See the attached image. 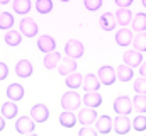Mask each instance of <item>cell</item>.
Returning <instances> with one entry per match:
<instances>
[{"instance_id":"1","label":"cell","mask_w":146,"mask_h":136,"mask_svg":"<svg viewBox=\"0 0 146 136\" xmlns=\"http://www.w3.org/2000/svg\"><path fill=\"white\" fill-rule=\"evenodd\" d=\"M80 105H82V97H80L73 89H70V92L63 94V97H61V107H63L65 111L80 109Z\"/></svg>"},{"instance_id":"2","label":"cell","mask_w":146,"mask_h":136,"mask_svg":"<svg viewBox=\"0 0 146 136\" xmlns=\"http://www.w3.org/2000/svg\"><path fill=\"white\" fill-rule=\"evenodd\" d=\"M112 107H114V111H115L117 114H124V116H129L131 111H134L133 101H131L127 95H119V97L114 101Z\"/></svg>"},{"instance_id":"3","label":"cell","mask_w":146,"mask_h":136,"mask_svg":"<svg viewBox=\"0 0 146 136\" xmlns=\"http://www.w3.org/2000/svg\"><path fill=\"white\" fill-rule=\"evenodd\" d=\"M34 128H36V121L33 117L21 116L15 121V131L21 135H31V133H34Z\"/></svg>"},{"instance_id":"4","label":"cell","mask_w":146,"mask_h":136,"mask_svg":"<svg viewBox=\"0 0 146 136\" xmlns=\"http://www.w3.org/2000/svg\"><path fill=\"white\" fill-rule=\"evenodd\" d=\"M112 128L117 135H127L133 128V121H129V117L124 114H117V117L112 121Z\"/></svg>"},{"instance_id":"5","label":"cell","mask_w":146,"mask_h":136,"mask_svg":"<svg viewBox=\"0 0 146 136\" xmlns=\"http://www.w3.org/2000/svg\"><path fill=\"white\" fill-rule=\"evenodd\" d=\"M65 55L66 56H72L75 60L82 58L83 56V44L80 41H76V39H70L66 43V46H65Z\"/></svg>"},{"instance_id":"6","label":"cell","mask_w":146,"mask_h":136,"mask_svg":"<svg viewBox=\"0 0 146 136\" xmlns=\"http://www.w3.org/2000/svg\"><path fill=\"white\" fill-rule=\"evenodd\" d=\"M19 29H21L22 36L33 37V36L37 34V24L33 17H24V19L21 21V24H19Z\"/></svg>"},{"instance_id":"7","label":"cell","mask_w":146,"mask_h":136,"mask_svg":"<svg viewBox=\"0 0 146 136\" xmlns=\"http://www.w3.org/2000/svg\"><path fill=\"white\" fill-rule=\"evenodd\" d=\"M97 77H99L100 83H104V85H112V83L117 80V75H115V71H114V68L109 67V65L99 68V75H97Z\"/></svg>"},{"instance_id":"8","label":"cell","mask_w":146,"mask_h":136,"mask_svg":"<svg viewBox=\"0 0 146 136\" xmlns=\"http://www.w3.org/2000/svg\"><path fill=\"white\" fill-rule=\"evenodd\" d=\"M114 15H115V22H117L119 26H122V27H126V26L131 24V21H133V12L129 10V7H119V9L114 12Z\"/></svg>"},{"instance_id":"9","label":"cell","mask_w":146,"mask_h":136,"mask_svg":"<svg viewBox=\"0 0 146 136\" xmlns=\"http://www.w3.org/2000/svg\"><path fill=\"white\" fill-rule=\"evenodd\" d=\"M124 63L129 65L131 68L139 67V65L143 63V55H141V51H138V49H127V51L124 53Z\"/></svg>"},{"instance_id":"10","label":"cell","mask_w":146,"mask_h":136,"mask_svg":"<svg viewBox=\"0 0 146 136\" xmlns=\"http://www.w3.org/2000/svg\"><path fill=\"white\" fill-rule=\"evenodd\" d=\"M31 117L36 123H44L49 117V109L44 104H36V105L31 107Z\"/></svg>"},{"instance_id":"11","label":"cell","mask_w":146,"mask_h":136,"mask_svg":"<svg viewBox=\"0 0 146 136\" xmlns=\"http://www.w3.org/2000/svg\"><path fill=\"white\" fill-rule=\"evenodd\" d=\"M83 126L85 124H94L95 123V119H97V112H95V109L94 107H87L85 105V109H80V112H78V117H76Z\"/></svg>"},{"instance_id":"12","label":"cell","mask_w":146,"mask_h":136,"mask_svg":"<svg viewBox=\"0 0 146 136\" xmlns=\"http://www.w3.org/2000/svg\"><path fill=\"white\" fill-rule=\"evenodd\" d=\"M56 68H58L60 75H70L72 71L76 70V60L72 58V56H65V58L60 60V63H58Z\"/></svg>"},{"instance_id":"13","label":"cell","mask_w":146,"mask_h":136,"mask_svg":"<svg viewBox=\"0 0 146 136\" xmlns=\"http://www.w3.org/2000/svg\"><path fill=\"white\" fill-rule=\"evenodd\" d=\"M82 87H83V90H85V92H95V90H99V87H100V80H99V77H97V75L88 73V75H85V77H83Z\"/></svg>"},{"instance_id":"14","label":"cell","mask_w":146,"mask_h":136,"mask_svg":"<svg viewBox=\"0 0 146 136\" xmlns=\"http://www.w3.org/2000/svg\"><path fill=\"white\" fill-rule=\"evenodd\" d=\"M37 48L46 55V53H51V51H54V48H56V41L51 37V36H48V34H44V36H39V39H37Z\"/></svg>"},{"instance_id":"15","label":"cell","mask_w":146,"mask_h":136,"mask_svg":"<svg viewBox=\"0 0 146 136\" xmlns=\"http://www.w3.org/2000/svg\"><path fill=\"white\" fill-rule=\"evenodd\" d=\"M15 73L21 78H29L33 75V63L29 60H19L15 65Z\"/></svg>"},{"instance_id":"16","label":"cell","mask_w":146,"mask_h":136,"mask_svg":"<svg viewBox=\"0 0 146 136\" xmlns=\"http://www.w3.org/2000/svg\"><path fill=\"white\" fill-rule=\"evenodd\" d=\"M133 37H134L133 31H129L127 27H122L115 33V43L119 46H129L133 43Z\"/></svg>"},{"instance_id":"17","label":"cell","mask_w":146,"mask_h":136,"mask_svg":"<svg viewBox=\"0 0 146 136\" xmlns=\"http://www.w3.org/2000/svg\"><path fill=\"white\" fill-rule=\"evenodd\" d=\"M97 128V131L100 133V135H107V133H110L112 131V119H110L109 116L106 114V116H100L99 119H95V123H94Z\"/></svg>"},{"instance_id":"18","label":"cell","mask_w":146,"mask_h":136,"mask_svg":"<svg viewBox=\"0 0 146 136\" xmlns=\"http://www.w3.org/2000/svg\"><path fill=\"white\" fill-rule=\"evenodd\" d=\"M82 102L87 105V107H94V109H97L100 104H102V95L95 90V92H85V95H83V99Z\"/></svg>"},{"instance_id":"19","label":"cell","mask_w":146,"mask_h":136,"mask_svg":"<svg viewBox=\"0 0 146 136\" xmlns=\"http://www.w3.org/2000/svg\"><path fill=\"white\" fill-rule=\"evenodd\" d=\"M7 97L14 102L21 101V99L24 97V87L19 85V83H10V85L7 87Z\"/></svg>"},{"instance_id":"20","label":"cell","mask_w":146,"mask_h":136,"mask_svg":"<svg viewBox=\"0 0 146 136\" xmlns=\"http://www.w3.org/2000/svg\"><path fill=\"white\" fill-rule=\"evenodd\" d=\"M131 26H133V31H136V33H143V31H146V14L145 12H139V14L133 15Z\"/></svg>"},{"instance_id":"21","label":"cell","mask_w":146,"mask_h":136,"mask_svg":"<svg viewBox=\"0 0 146 136\" xmlns=\"http://www.w3.org/2000/svg\"><path fill=\"white\" fill-rule=\"evenodd\" d=\"M0 112H2V116H3L5 119H14V117L17 116V105H15V102L14 101L3 102Z\"/></svg>"},{"instance_id":"22","label":"cell","mask_w":146,"mask_h":136,"mask_svg":"<svg viewBox=\"0 0 146 136\" xmlns=\"http://www.w3.org/2000/svg\"><path fill=\"white\" fill-rule=\"evenodd\" d=\"M115 75H117V78H119L121 82H129V80H133L134 71H133V68L129 67V65L124 63V65H119V67H117Z\"/></svg>"},{"instance_id":"23","label":"cell","mask_w":146,"mask_h":136,"mask_svg":"<svg viewBox=\"0 0 146 136\" xmlns=\"http://www.w3.org/2000/svg\"><path fill=\"white\" fill-rule=\"evenodd\" d=\"M60 124L63 128H73L76 124V116L73 114V111H63L60 114Z\"/></svg>"},{"instance_id":"24","label":"cell","mask_w":146,"mask_h":136,"mask_svg":"<svg viewBox=\"0 0 146 136\" xmlns=\"http://www.w3.org/2000/svg\"><path fill=\"white\" fill-rule=\"evenodd\" d=\"M60 53H56V51H51V53H46V56H44V68L46 70H53V68L58 67V63H60Z\"/></svg>"},{"instance_id":"25","label":"cell","mask_w":146,"mask_h":136,"mask_svg":"<svg viewBox=\"0 0 146 136\" xmlns=\"http://www.w3.org/2000/svg\"><path fill=\"white\" fill-rule=\"evenodd\" d=\"M115 15L112 14V12H107V14H104L102 17H100V26H102V29L104 31H112L114 27H115Z\"/></svg>"},{"instance_id":"26","label":"cell","mask_w":146,"mask_h":136,"mask_svg":"<svg viewBox=\"0 0 146 136\" xmlns=\"http://www.w3.org/2000/svg\"><path fill=\"white\" fill-rule=\"evenodd\" d=\"M12 7L15 14H29L31 0H12Z\"/></svg>"},{"instance_id":"27","label":"cell","mask_w":146,"mask_h":136,"mask_svg":"<svg viewBox=\"0 0 146 136\" xmlns=\"http://www.w3.org/2000/svg\"><path fill=\"white\" fill-rule=\"evenodd\" d=\"M22 43V33L21 31H10L5 34V44L9 46H19Z\"/></svg>"},{"instance_id":"28","label":"cell","mask_w":146,"mask_h":136,"mask_svg":"<svg viewBox=\"0 0 146 136\" xmlns=\"http://www.w3.org/2000/svg\"><path fill=\"white\" fill-rule=\"evenodd\" d=\"M82 82H83V77L78 73V71H72L70 75H66V85L70 87V89H78V87H82Z\"/></svg>"},{"instance_id":"29","label":"cell","mask_w":146,"mask_h":136,"mask_svg":"<svg viewBox=\"0 0 146 136\" xmlns=\"http://www.w3.org/2000/svg\"><path fill=\"white\" fill-rule=\"evenodd\" d=\"M131 44L134 46V49H138V51L145 53V51H146V31L136 34V36L133 37V43H131Z\"/></svg>"},{"instance_id":"30","label":"cell","mask_w":146,"mask_h":136,"mask_svg":"<svg viewBox=\"0 0 146 136\" xmlns=\"http://www.w3.org/2000/svg\"><path fill=\"white\" fill-rule=\"evenodd\" d=\"M14 26V15L10 14V12H2L0 14V29H3V31H9L10 27Z\"/></svg>"},{"instance_id":"31","label":"cell","mask_w":146,"mask_h":136,"mask_svg":"<svg viewBox=\"0 0 146 136\" xmlns=\"http://www.w3.org/2000/svg\"><path fill=\"white\" fill-rule=\"evenodd\" d=\"M133 107L139 114H145L146 112V94H138L134 97V101H133Z\"/></svg>"},{"instance_id":"32","label":"cell","mask_w":146,"mask_h":136,"mask_svg":"<svg viewBox=\"0 0 146 136\" xmlns=\"http://www.w3.org/2000/svg\"><path fill=\"white\" fill-rule=\"evenodd\" d=\"M34 7L39 14H49L53 10V0H36Z\"/></svg>"},{"instance_id":"33","label":"cell","mask_w":146,"mask_h":136,"mask_svg":"<svg viewBox=\"0 0 146 136\" xmlns=\"http://www.w3.org/2000/svg\"><path fill=\"white\" fill-rule=\"evenodd\" d=\"M133 128L136 131H146V116H143V114L136 116L133 121Z\"/></svg>"},{"instance_id":"34","label":"cell","mask_w":146,"mask_h":136,"mask_svg":"<svg viewBox=\"0 0 146 136\" xmlns=\"http://www.w3.org/2000/svg\"><path fill=\"white\" fill-rule=\"evenodd\" d=\"M134 90L138 94H146V77L139 75V78L134 82Z\"/></svg>"},{"instance_id":"35","label":"cell","mask_w":146,"mask_h":136,"mask_svg":"<svg viewBox=\"0 0 146 136\" xmlns=\"http://www.w3.org/2000/svg\"><path fill=\"white\" fill-rule=\"evenodd\" d=\"M83 5H85L88 10L95 12V10H99V9L102 7V0H85V2H83Z\"/></svg>"},{"instance_id":"36","label":"cell","mask_w":146,"mask_h":136,"mask_svg":"<svg viewBox=\"0 0 146 136\" xmlns=\"http://www.w3.org/2000/svg\"><path fill=\"white\" fill-rule=\"evenodd\" d=\"M78 135L80 136H95V135H99V131L94 129V128H90V124H85V126L78 131Z\"/></svg>"},{"instance_id":"37","label":"cell","mask_w":146,"mask_h":136,"mask_svg":"<svg viewBox=\"0 0 146 136\" xmlns=\"http://www.w3.org/2000/svg\"><path fill=\"white\" fill-rule=\"evenodd\" d=\"M9 75V67L5 63H0V80H3Z\"/></svg>"},{"instance_id":"38","label":"cell","mask_w":146,"mask_h":136,"mask_svg":"<svg viewBox=\"0 0 146 136\" xmlns=\"http://www.w3.org/2000/svg\"><path fill=\"white\" fill-rule=\"evenodd\" d=\"M133 2H134V0H115V3H117L119 7H129Z\"/></svg>"},{"instance_id":"39","label":"cell","mask_w":146,"mask_h":136,"mask_svg":"<svg viewBox=\"0 0 146 136\" xmlns=\"http://www.w3.org/2000/svg\"><path fill=\"white\" fill-rule=\"evenodd\" d=\"M139 67H141L139 68V75H141V77H146V61H143Z\"/></svg>"},{"instance_id":"40","label":"cell","mask_w":146,"mask_h":136,"mask_svg":"<svg viewBox=\"0 0 146 136\" xmlns=\"http://www.w3.org/2000/svg\"><path fill=\"white\" fill-rule=\"evenodd\" d=\"M3 128H5V117L0 114V131H3Z\"/></svg>"},{"instance_id":"41","label":"cell","mask_w":146,"mask_h":136,"mask_svg":"<svg viewBox=\"0 0 146 136\" xmlns=\"http://www.w3.org/2000/svg\"><path fill=\"white\" fill-rule=\"evenodd\" d=\"M9 2H10V0H0V3H3V5H5V3H9Z\"/></svg>"},{"instance_id":"42","label":"cell","mask_w":146,"mask_h":136,"mask_svg":"<svg viewBox=\"0 0 146 136\" xmlns=\"http://www.w3.org/2000/svg\"><path fill=\"white\" fill-rule=\"evenodd\" d=\"M143 5H145V7H146V0H143Z\"/></svg>"},{"instance_id":"43","label":"cell","mask_w":146,"mask_h":136,"mask_svg":"<svg viewBox=\"0 0 146 136\" xmlns=\"http://www.w3.org/2000/svg\"><path fill=\"white\" fill-rule=\"evenodd\" d=\"M60 2H68V0H60Z\"/></svg>"}]
</instances>
